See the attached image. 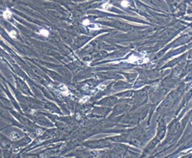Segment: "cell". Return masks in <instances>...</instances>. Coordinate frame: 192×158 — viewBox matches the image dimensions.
<instances>
[{
  "label": "cell",
  "instance_id": "cell-1",
  "mask_svg": "<svg viewBox=\"0 0 192 158\" xmlns=\"http://www.w3.org/2000/svg\"><path fill=\"white\" fill-rule=\"evenodd\" d=\"M3 15H4V17L5 18V19H9V18L11 17L12 14H11V12L9 10H6V11H4Z\"/></svg>",
  "mask_w": 192,
  "mask_h": 158
},
{
  "label": "cell",
  "instance_id": "cell-2",
  "mask_svg": "<svg viewBox=\"0 0 192 158\" xmlns=\"http://www.w3.org/2000/svg\"><path fill=\"white\" fill-rule=\"evenodd\" d=\"M40 34L41 35H43V36H48V34H49V32L47 31H46V30H41L40 31Z\"/></svg>",
  "mask_w": 192,
  "mask_h": 158
},
{
  "label": "cell",
  "instance_id": "cell-3",
  "mask_svg": "<svg viewBox=\"0 0 192 158\" xmlns=\"http://www.w3.org/2000/svg\"><path fill=\"white\" fill-rule=\"evenodd\" d=\"M9 35H10L12 38H15L16 37V32L14 31H12L9 32Z\"/></svg>",
  "mask_w": 192,
  "mask_h": 158
},
{
  "label": "cell",
  "instance_id": "cell-4",
  "mask_svg": "<svg viewBox=\"0 0 192 158\" xmlns=\"http://www.w3.org/2000/svg\"><path fill=\"white\" fill-rule=\"evenodd\" d=\"M121 5H122V6H127V5H128V2H127V1H122Z\"/></svg>",
  "mask_w": 192,
  "mask_h": 158
},
{
  "label": "cell",
  "instance_id": "cell-5",
  "mask_svg": "<svg viewBox=\"0 0 192 158\" xmlns=\"http://www.w3.org/2000/svg\"><path fill=\"white\" fill-rule=\"evenodd\" d=\"M104 7H105V8L110 7V4H105V5H104Z\"/></svg>",
  "mask_w": 192,
  "mask_h": 158
}]
</instances>
